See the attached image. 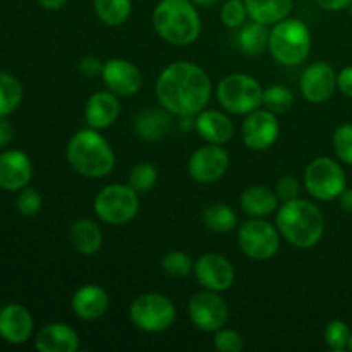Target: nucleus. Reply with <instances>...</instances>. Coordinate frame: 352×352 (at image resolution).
<instances>
[{
	"instance_id": "obj_7",
	"label": "nucleus",
	"mask_w": 352,
	"mask_h": 352,
	"mask_svg": "<svg viewBox=\"0 0 352 352\" xmlns=\"http://www.w3.org/2000/svg\"><path fill=\"white\" fill-rule=\"evenodd\" d=\"M129 320L138 330L146 333H162L177 320L175 306L160 292H146L131 302Z\"/></svg>"
},
{
	"instance_id": "obj_23",
	"label": "nucleus",
	"mask_w": 352,
	"mask_h": 352,
	"mask_svg": "<svg viewBox=\"0 0 352 352\" xmlns=\"http://www.w3.org/2000/svg\"><path fill=\"white\" fill-rule=\"evenodd\" d=\"M277 192L270 189L268 186L254 184L244 189L241 195V208L246 215L253 219H267L272 213L278 210Z\"/></svg>"
},
{
	"instance_id": "obj_20",
	"label": "nucleus",
	"mask_w": 352,
	"mask_h": 352,
	"mask_svg": "<svg viewBox=\"0 0 352 352\" xmlns=\"http://www.w3.org/2000/svg\"><path fill=\"white\" fill-rule=\"evenodd\" d=\"M120 116L119 96L112 91H96L85 105V119L88 127L103 131L112 126Z\"/></svg>"
},
{
	"instance_id": "obj_41",
	"label": "nucleus",
	"mask_w": 352,
	"mask_h": 352,
	"mask_svg": "<svg viewBox=\"0 0 352 352\" xmlns=\"http://www.w3.org/2000/svg\"><path fill=\"white\" fill-rule=\"evenodd\" d=\"M337 88H339L344 95L352 98V65L344 67L342 71L337 74Z\"/></svg>"
},
{
	"instance_id": "obj_32",
	"label": "nucleus",
	"mask_w": 352,
	"mask_h": 352,
	"mask_svg": "<svg viewBox=\"0 0 352 352\" xmlns=\"http://www.w3.org/2000/svg\"><path fill=\"white\" fill-rule=\"evenodd\" d=\"M158 182V168L151 162H140L129 170L127 184L138 192H148Z\"/></svg>"
},
{
	"instance_id": "obj_47",
	"label": "nucleus",
	"mask_w": 352,
	"mask_h": 352,
	"mask_svg": "<svg viewBox=\"0 0 352 352\" xmlns=\"http://www.w3.org/2000/svg\"><path fill=\"white\" fill-rule=\"evenodd\" d=\"M347 349L352 351V332H351V339H349V344H347Z\"/></svg>"
},
{
	"instance_id": "obj_16",
	"label": "nucleus",
	"mask_w": 352,
	"mask_h": 352,
	"mask_svg": "<svg viewBox=\"0 0 352 352\" xmlns=\"http://www.w3.org/2000/svg\"><path fill=\"white\" fill-rule=\"evenodd\" d=\"M299 88L308 102L325 103L336 93L337 72L327 62H313L302 71Z\"/></svg>"
},
{
	"instance_id": "obj_30",
	"label": "nucleus",
	"mask_w": 352,
	"mask_h": 352,
	"mask_svg": "<svg viewBox=\"0 0 352 352\" xmlns=\"http://www.w3.org/2000/svg\"><path fill=\"white\" fill-rule=\"evenodd\" d=\"M23 102V85L9 72L0 71V117H7L19 109Z\"/></svg>"
},
{
	"instance_id": "obj_11",
	"label": "nucleus",
	"mask_w": 352,
	"mask_h": 352,
	"mask_svg": "<svg viewBox=\"0 0 352 352\" xmlns=\"http://www.w3.org/2000/svg\"><path fill=\"white\" fill-rule=\"evenodd\" d=\"M188 315L196 329L206 333H215L229 320V306L220 292L205 289L189 299Z\"/></svg>"
},
{
	"instance_id": "obj_43",
	"label": "nucleus",
	"mask_w": 352,
	"mask_h": 352,
	"mask_svg": "<svg viewBox=\"0 0 352 352\" xmlns=\"http://www.w3.org/2000/svg\"><path fill=\"white\" fill-rule=\"evenodd\" d=\"M315 3L318 7L325 10H332V12H337V10H342L351 7L352 0H315Z\"/></svg>"
},
{
	"instance_id": "obj_25",
	"label": "nucleus",
	"mask_w": 352,
	"mask_h": 352,
	"mask_svg": "<svg viewBox=\"0 0 352 352\" xmlns=\"http://www.w3.org/2000/svg\"><path fill=\"white\" fill-rule=\"evenodd\" d=\"M244 6L251 21L270 26L289 17L294 0H244Z\"/></svg>"
},
{
	"instance_id": "obj_5",
	"label": "nucleus",
	"mask_w": 352,
	"mask_h": 352,
	"mask_svg": "<svg viewBox=\"0 0 352 352\" xmlns=\"http://www.w3.org/2000/svg\"><path fill=\"white\" fill-rule=\"evenodd\" d=\"M268 50L282 65L294 67L308 58L311 50V33L302 21L285 17L270 30Z\"/></svg>"
},
{
	"instance_id": "obj_46",
	"label": "nucleus",
	"mask_w": 352,
	"mask_h": 352,
	"mask_svg": "<svg viewBox=\"0 0 352 352\" xmlns=\"http://www.w3.org/2000/svg\"><path fill=\"white\" fill-rule=\"evenodd\" d=\"M191 2L195 3V6H199V7H212V6H215L219 0H191Z\"/></svg>"
},
{
	"instance_id": "obj_17",
	"label": "nucleus",
	"mask_w": 352,
	"mask_h": 352,
	"mask_svg": "<svg viewBox=\"0 0 352 352\" xmlns=\"http://www.w3.org/2000/svg\"><path fill=\"white\" fill-rule=\"evenodd\" d=\"M33 165L24 151L7 150L0 153V188L6 191H21L30 186Z\"/></svg>"
},
{
	"instance_id": "obj_19",
	"label": "nucleus",
	"mask_w": 352,
	"mask_h": 352,
	"mask_svg": "<svg viewBox=\"0 0 352 352\" xmlns=\"http://www.w3.org/2000/svg\"><path fill=\"white\" fill-rule=\"evenodd\" d=\"M33 316L21 305H6L0 308V337L9 344H24L33 333Z\"/></svg>"
},
{
	"instance_id": "obj_31",
	"label": "nucleus",
	"mask_w": 352,
	"mask_h": 352,
	"mask_svg": "<svg viewBox=\"0 0 352 352\" xmlns=\"http://www.w3.org/2000/svg\"><path fill=\"white\" fill-rule=\"evenodd\" d=\"M160 267L165 275L172 278H184L195 274V261L186 251H168L160 261Z\"/></svg>"
},
{
	"instance_id": "obj_26",
	"label": "nucleus",
	"mask_w": 352,
	"mask_h": 352,
	"mask_svg": "<svg viewBox=\"0 0 352 352\" xmlns=\"http://www.w3.org/2000/svg\"><path fill=\"white\" fill-rule=\"evenodd\" d=\"M170 112L158 109H148L141 112L136 119V133L146 141H158L167 136L172 127Z\"/></svg>"
},
{
	"instance_id": "obj_38",
	"label": "nucleus",
	"mask_w": 352,
	"mask_h": 352,
	"mask_svg": "<svg viewBox=\"0 0 352 352\" xmlns=\"http://www.w3.org/2000/svg\"><path fill=\"white\" fill-rule=\"evenodd\" d=\"M213 347L220 352H241L244 349V339L237 330L222 327L213 333Z\"/></svg>"
},
{
	"instance_id": "obj_42",
	"label": "nucleus",
	"mask_w": 352,
	"mask_h": 352,
	"mask_svg": "<svg viewBox=\"0 0 352 352\" xmlns=\"http://www.w3.org/2000/svg\"><path fill=\"white\" fill-rule=\"evenodd\" d=\"M12 140H14V126L6 119V117H0V148L9 146Z\"/></svg>"
},
{
	"instance_id": "obj_48",
	"label": "nucleus",
	"mask_w": 352,
	"mask_h": 352,
	"mask_svg": "<svg viewBox=\"0 0 352 352\" xmlns=\"http://www.w3.org/2000/svg\"><path fill=\"white\" fill-rule=\"evenodd\" d=\"M349 9H351V16H352V3H351V7H349Z\"/></svg>"
},
{
	"instance_id": "obj_39",
	"label": "nucleus",
	"mask_w": 352,
	"mask_h": 352,
	"mask_svg": "<svg viewBox=\"0 0 352 352\" xmlns=\"http://www.w3.org/2000/svg\"><path fill=\"white\" fill-rule=\"evenodd\" d=\"M275 192H277V198L282 203L298 199L301 198V182L296 177H292V175H284L275 184Z\"/></svg>"
},
{
	"instance_id": "obj_2",
	"label": "nucleus",
	"mask_w": 352,
	"mask_h": 352,
	"mask_svg": "<svg viewBox=\"0 0 352 352\" xmlns=\"http://www.w3.org/2000/svg\"><path fill=\"white\" fill-rule=\"evenodd\" d=\"M280 236L291 246L299 250H309L316 246L325 232V219L323 213L315 203L308 199H292L282 203L275 217Z\"/></svg>"
},
{
	"instance_id": "obj_28",
	"label": "nucleus",
	"mask_w": 352,
	"mask_h": 352,
	"mask_svg": "<svg viewBox=\"0 0 352 352\" xmlns=\"http://www.w3.org/2000/svg\"><path fill=\"white\" fill-rule=\"evenodd\" d=\"M93 9L105 26H120L133 12V0H93Z\"/></svg>"
},
{
	"instance_id": "obj_33",
	"label": "nucleus",
	"mask_w": 352,
	"mask_h": 352,
	"mask_svg": "<svg viewBox=\"0 0 352 352\" xmlns=\"http://www.w3.org/2000/svg\"><path fill=\"white\" fill-rule=\"evenodd\" d=\"M263 105L274 113H285L294 105V93L284 85L268 86L263 89Z\"/></svg>"
},
{
	"instance_id": "obj_29",
	"label": "nucleus",
	"mask_w": 352,
	"mask_h": 352,
	"mask_svg": "<svg viewBox=\"0 0 352 352\" xmlns=\"http://www.w3.org/2000/svg\"><path fill=\"white\" fill-rule=\"evenodd\" d=\"M203 223L206 229L217 234H226L236 229L237 215L229 205L226 203H212L203 212Z\"/></svg>"
},
{
	"instance_id": "obj_3",
	"label": "nucleus",
	"mask_w": 352,
	"mask_h": 352,
	"mask_svg": "<svg viewBox=\"0 0 352 352\" xmlns=\"http://www.w3.org/2000/svg\"><path fill=\"white\" fill-rule=\"evenodd\" d=\"M69 165L79 175L103 179L116 167V153L98 129H81L71 138L65 150Z\"/></svg>"
},
{
	"instance_id": "obj_4",
	"label": "nucleus",
	"mask_w": 352,
	"mask_h": 352,
	"mask_svg": "<svg viewBox=\"0 0 352 352\" xmlns=\"http://www.w3.org/2000/svg\"><path fill=\"white\" fill-rule=\"evenodd\" d=\"M158 36L175 47H188L201 33V17L191 0H160L153 10Z\"/></svg>"
},
{
	"instance_id": "obj_24",
	"label": "nucleus",
	"mask_w": 352,
	"mask_h": 352,
	"mask_svg": "<svg viewBox=\"0 0 352 352\" xmlns=\"http://www.w3.org/2000/svg\"><path fill=\"white\" fill-rule=\"evenodd\" d=\"M69 241L79 254L91 256L103 244L102 229L89 219H79L69 229Z\"/></svg>"
},
{
	"instance_id": "obj_21",
	"label": "nucleus",
	"mask_w": 352,
	"mask_h": 352,
	"mask_svg": "<svg viewBox=\"0 0 352 352\" xmlns=\"http://www.w3.org/2000/svg\"><path fill=\"white\" fill-rule=\"evenodd\" d=\"M195 129L199 138L212 144H227L234 138V122L227 113L219 110H201L195 117Z\"/></svg>"
},
{
	"instance_id": "obj_37",
	"label": "nucleus",
	"mask_w": 352,
	"mask_h": 352,
	"mask_svg": "<svg viewBox=\"0 0 352 352\" xmlns=\"http://www.w3.org/2000/svg\"><path fill=\"white\" fill-rule=\"evenodd\" d=\"M248 10L244 6V0H227L220 9V19L230 30L241 28L246 23Z\"/></svg>"
},
{
	"instance_id": "obj_12",
	"label": "nucleus",
	"mask_w": 352,
	"mask_h": 352,
	"mask_svg": "<svg viewBox=\"0 0 352 352\" xmlns=\"http://www.w3.org/2000/svg\"><path fill=\"white\" fill-rule=\"evenodd\" d=\"M230 157L222 144L208 143L198 148L188 162V172L191 179L199 184H213L220 181L229 170Z\"/></svg>"
},
{
	"instance_id": "obj_15",
	"label": "nucleus",
	"mask_w": 352,
	"mask_h": 352,
	"mask_svg": "<svg viewBox=\"0 0 352 352\" xmlns=\"http://www.w3.org/2000/svg\"><path fill=\"white\" fill-rule=\"evenodd\" d=\"M102 79L105 88L119 98L136 95L143 85V74H141L140 67L131 60L117 57L103 62Z\"/></svg>"
},
{
	"instance_id": "obj_8",
	"label": "nucleus",
	"mask_w": 352,
	"mask_h": 352,
	"mask_svg": "<svg viewBox=\"0 0 352 352\" xmlns=\"http://www.w3.org/2000/svg\"><path fill=\"white\" fill-rule=\"evenodd\" d=\"M140 192L129 184H109L96 195V217L109 226L119 227L133 222L140 212Z\"/></svg>"
},
{
	"instance_id": "obj_36",
	"label": "nucleus",
	"mask_w": 352,
	"mask_h": 352,
	"mask_svg": "<svg viewBox=\"0 0 352 352\" xmlns=\"http://www.w3.org/2000/svg\"><path fill=\"white\" fill-rule=\"evenodd\" d=\"M41 206H43V199H41V195L38 192V189L31 188V186H26V188L21 189L16 201V208L21 215L28 217V219L38 215Z\"/></svg>"
},
{
	"instance_id": "obj_18",
	"label": "nucleus",
	"mask_w": 352,
	"mask_h": 352,
	"mask_svg": "<svg viewBox=\"0 0 352 352\" xmlns=\"http://www.w3.org/2000/svg\"><path fill=\"white\" fill-rule=\"evenodd\" d=\"M71 308L79 320L95 322L109 311L110 296L105 289L96 284L81 285L72 294Z\"/></svg>"
},
{
	"instance_id": "obj_14",
	"label": "nucleus",
	"mask_w": 352,
	"mask_h": 352,
	"mask_svg": "<svg viewBox=\"0 0 352 352\" xmlns=\"http://www.w3.org/2000/svg\"><path fill=\"white\" fill-rule=\"evenodd\" d=\"M195 277L206 291L226 292L234 285L236 270L223 254L206 253L195 261Z\"/></svg>"
},
{
	"instance_id": "obj_10",
	"label": "nucleus",
	"mask_w": 352,
	"mask_h": 352,
	"mask_svg": "<svg viewBox=\"0 0 352 352\" xmlns=\"http://www.w3.org/2000/svg\"><path fill=\"white\" fill-rule=\"evenodd\" d=\"M280 232L277 226L267 219H253L243 223L237 230V243L241 251L250 260L268 261L280 250Z\"/></svg>"
},
{
	"instance_id": "obj_27",
	"label": "nucleus",
	"mask_w": 352,
	"mask_h": 352,
	"mask_svg": "<svg viewBox=\"0 0 352 352\" xmlns=\"http://www.w3.org/2000/svg\"><path fill=\"white\" fill-rule=\"evenodd\" d=\"M268 41H270V31H268L267 24L256 23V21L243 24L239 34H237L239 48L246 55L263 54L265 50H268Z\"/></svg>"
},
{
	"instance_id": "obj_45",
	"label": "nucleus",
	"mask_w": 352,
	"mask_h": 352,
	"mask_svg": "<svg viewBox=\"0 0 352 352\" xmlns=\"http://www.w3.org/2000/svg\"><path fill=\"white\" fill-rule=\"evenodd\" d=\"M38 2L47 10H60L67 3V0H38Z\"/></svg>"
},
{
	"instance_id": "obj_1",
	"label": "nucleus",
	"mask_w": 352,
	"mask_h": 352,
	"mask_svg": "<svg viewBox=\"0 0 352 352\" xmlns=\"http://www.w3.org/2000/svg\"><path fill=\"white\" fill-rule=\"evenodd\" d=\"M162 109L177 117H196L212 96V81L203 67L189 60L168 64L155 82Z\"/></svg>"
},
{
	"instance_id": "obj_40",
	"label": "nucleus",
	"mask_w": 352,
	"mask_h": 352,
	"mask_svg": "<svg viewBox=\"0 0 352 352\" xmlns=\"http://www.w3.org/2000/svg\"><path fill=\"white\" fill-rule=\"evenodd\" d=\"M78 71L88 79L96 78V76H102L103 62L100 60L98 57H93V55H86V57H82L81 60L78 62Z\"/></svg>"
},
{
	"instance_id": "obj_9",
	"label": "nucleus",
	"mask_w": 352,
	"mask_h": 352,
	"mask_svg": "<svg viewBox=\"0 0 352 352\" xmlns=\"http://www.w3.org/2000/svg\"><path fill=\"white\" fill-rule=\"evenodd\" d=\"M305 188L320 201L340 198L347 188V177L340 162L330 157H318L309 162L305 170Z\"/></svg>"
},
{
	"instance_id": "obj_34",
	"label": "nucleus",
	"mask_w": 352,
	"mask_h": 352,
	"mask_svg": "<svg viewBox=\"0 0 352 352\" xmlns=\"http://www.w3.org/2000/svg\"><path fill=\"white\" fill-rule=\"evenodd\" d=\"M325 342L327 346L332 351H344L347 349V344L351 339V330L347 327L346 322L342 320H332L329 325L325 327Z\"/></svg>"
},
{
	"instance_id": "obj_44",
	"label": "nucleus",
	"mask_w": 352,
	"mask_h": 352,
	"mask_svg": "<svg viewBox=\"0 0 352 352\" xmlns=\"http://www.w3.org/2000/svg\"><path fill=\"white\" fill-rule=\"evenodd\" d=\"M340 206L347 215H352V188H346L340 195Z\"/></svg>"
},
{
	"instance_id": "obj_13",
	"label": "nucleus",
	"mask_w": 352,
	"mask_h": 352,
	"mask_svg": "<svg viewBox=\"0 0 352 352\" xmlns=\"http://www.w3.org/2000/svg\"><path fill=\"white\" fill-rule=\"evenodd\" d=\"M280 133V124L272 110L256 109L248 113L241 126L244 144L253 151H265L275 144Z\"/></svg>"
},
{
	"instance_id": "obj_35",
	"label": "nucleus",
	"mask_w": 352,
	"mask_h": 352,
	"mask_svg": "<svg viewBox=\"0 0 352 352\" xmlns=\"http://www.w3.org/2000/svg\"><path fill=\"white\" fill-rule=\"evenodd\" d=\"M333 150L342 164L352 165V124H342L333 133Z\"/></svg>"
},
{
	"instance_id": "obj_22",
	"label": "nucleus",
	"mask_w": 352,
	"mask_h": 352,
	"mask_svg": "<svg viewBox=\"0 0 352 352\" xmlns=\"http://www.w3.org/2000/svg\"><path fill=\"white\" fill-rule=\"evenodd\" d=\"M79 346L78 332L65 323H48L34 337V347L40 352H76Z\"/></svg>"
},
{
	"instance_id": "obj_6",
	"label": "nucleus",
	"mask_w": 352,
	"mask_h": 352,
	"mask_svg": "<svg viewBox=\"0 0 352 352\" xmlns=\"http://www.w3.org/2000/svg\"><path fill=\"white\" fill-rule=\"evenodd\" d=\"M217 98L227 112L248 116L263 105V88L253 76L232 72L219 82Z\"/></svg>"
}]
</instances>
